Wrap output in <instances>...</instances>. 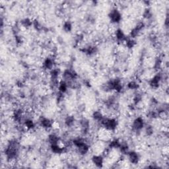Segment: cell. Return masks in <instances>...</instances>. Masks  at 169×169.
Returning <instances> with one entry per match:
<instances>
[{
	"instance_id": "cell-1",
	"label": "cell",
	"mask_w": 169,
	"mask_h": 169,
	"mask_svg": "<svg viewBox=\"0 0 169 169\" xmlns=\"http://www.w3.org/2000/svg\"><path fill=\"white\" fill-rule=\"evenodd\" d=\"M144 125H145V124H144L143 119L141 117H138L133 121V123H132V128H133L134 130L136 131H140L144 127Z\"/></svg>"
},
{
	"instance_id": "cell-2",
	"label": "cell",
	"mask_w": 169,
	"mask_h": 169,
	"mask_svg": "<svg viewBox=\"0 0 169 169\" xmlns=\"http://www.w3.org/2000/svg\"><path fill=\"white\" fill-rule=\"evenodd\" d=\"M109 17L110 21H111L113 23L116 24L121 21L122 15L117 10H113L110 11L109 14Z\"/></svg>"
},
{
	"instance_id": "cell-3",
	"label": "cell",
	"mask_w": 169,
	"mask_h": 169,
	"mask_svg": "<svg viewBox=\"0 0 169 169\" xmlns=\"http://www.w3.org/2000/svg\"><path fill=\"white\" fill-rule=\"evenodd\" d=\"M128 155L129 160H130V161L131 164L136 165L138 163V162H139V155H138V154L136 152H134V151L129 152L128 153Z\"/></svg>"
},
{
	"instance_id": "cell-4",
	"label": "cell",
	"mask_w": 169,
	"mask_h": 169,
	"mask_svg": "<svg viewBox=\"0 0 169 169\" xmlns=\"http://www.w3.org/2000/svg\"><path fill=\"white\" fill-rule=\"evenodd\" d=\"M92 161H93V164L96 165L97 167H102V165H103L104 159L102 156L95 155L93 156V158H92Z\"/></svg>"
},
{
	"instance_id": "cell-5",
	"label": "cell",
	"mask_w": 169,
	"mask_h": 169,
	"mask_svg": "<svg viewBox=\"0 0 169 169\" xmlns=\"http://www.w3.org/2000/svg\"><path fill=\"white\" fill-rule=\"evenodd\" d=\"M128 87L131 90H136L139 88V85L136 81H131L130 83H128Z\"/></svg>"
},
{
	"instance_id": "cell-6",
	"label": "cell",
	"mask_w": 169,
	"mask_h": 169,
	"mask_svg": "<svg viewBox=\"0 0 169 169\" xmlns=\"http://www.w3.org/2000/svg\"><path fill=\"white\" fill-rule=\"evenodd\" d=\"M72 29V25L69 21H66L63 24V29L66 32H70Z\"/></svg>"
}]
</instances>
